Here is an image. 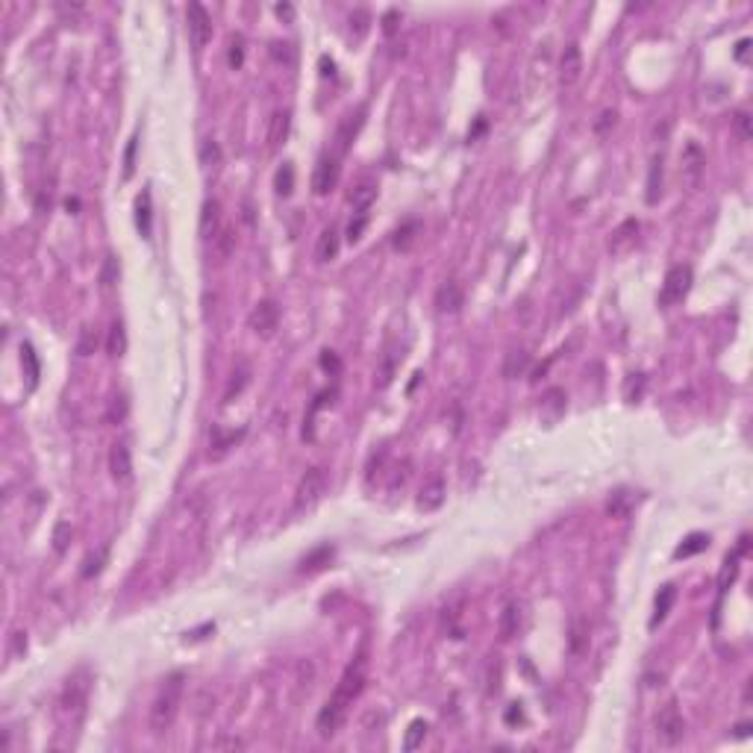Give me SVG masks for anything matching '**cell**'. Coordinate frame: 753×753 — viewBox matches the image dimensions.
Masks as SVG:
<instances>
[{
  "mask_svg": "<svg viewBox=\"0 0 753 753\" xmlns=\"http://www.w3.org/2000/svg\"><path fill=\"white\" fill-rule=\"evenodd\" d=\"M183 692H186V674L183 671H174L162 683L159 695H156L153 706H150V730H153L156 736H162L165 730L174 724L177 709H180V704H183Z\"/></svg>",
  "mask_w": 753,
  "mask_h": 753,
  "instance_id": "obj_1",
  "label": "cell"
},
{
  "mask_svg": "<svg viewBox=\"0 0 753 753\" xmlns=\"http://www.w3.org/2000/svg\"><path fill=\"white\" fill-rule=\"evenodd\" d=\"M365 671H368V647L362 644L359 651H357V656L348 662V668H344V674H341L333 697L344 700V704H353V700L359 697L362 686H365Z\"/></svg>",
  "mask_w": 753,
  "mask_h": 753,
  "instance_id": "obj_2",
  "label": "cell"
},
{
  "mask_svg": "<svg viewBox=\"0 0 753 753\" xmlns=\"http://www.w3.org/2000/svg\"><path fill=\"white\" fill-rule=\"evenodd\" d=\"M683 736H686V721L677 709V700H671L656 718V739L662 748H674L683 741Z\"/></svg>",
  "mask_w": 753,
  "mask_h": 753,
  "instance_id": "obj_3",
  "label": "cell"
},
{
  "mask_svg": "<svg viewBox=\"0 0 753 753\" xmlns=\"http://www.w3.org/2000/svg\"><path fill=\"white\" fill-rule=\"evenodd\" d=\"M688 289H692V268L688 265L668 268L662 291H659V306H674V303H679L688 295Z\"/></svg>",
  "mask_w": 753,
  "mask_h": 753,
  "instance_id": "obj_4",
  "label": "cell"
},
{
  "mask_svg": "<svg viewBox=\"0 0 753 753\" xmlns=\"http://www.w3.org/2000/svg\"><path fill=\"white\" fill-rule=\"evenodd\" d=\"M86 700H89V671H77L68 677L65 688H62L59 706H62V712H68V715H82Z\"/></svg>",
  "mask_w": 753,
  "mask_h": 753,
  "instance_id": "obj_5",
  "label": "cell"
},
{
  "mask_svg": "<svg viewBox=\"0 0 753 753\" xmlns=\"http://www.w3.org/2000/svg\"><path fill=\"white\" fill-rule=\"evenodd\" d=\"M324 486H327V477H324L321 468H309L306 474L300 477L297 491H295V512H306L321 500Z\"/></svg>",
  "mask_w": 753,
  "mask_h": 753,
  "instance_id": "obj_6",
  "label": "cell"
},
{
  "mask_svg": "<svg viewBox=\"0 0 753 753\" xmlns=\"http://www.w3.org/2000/svg\"><path fill=\"white\" fill-rule=\"evenodd\" d=\"M362 124H365V106H359L357 112H348V115H344V118L339 121L336 139H333V156H336V159H341V156L350 150V144H353V139L359 135Z\"/></svg>",
  "mask_w": 753,
  "mask_h": 753,
  "instance_id": "obj_7",
  "label": "cell"
},
{
  "mask_svg": "<svg viewBox=\"0 0 753 753\" xmlns=\"http://www.w3.org/2000/svg\"><path fill=\"white\" fill-rule=\"evenodd\" d=\"M250 330L256 333V336H262V339H271L274 336V330H277V324H280V306L274 300H259L254 312H250Z\"/></svg>",
  "mask_w": 753,
  "mask_h": 753,
  "instance_id": "obj_8",
  "label": "cell"
},
{
  "mask_svg": "<svg viewBox=\"0 0 753 753\" xmlns=\"http://www.w3.org/2000/svg\"><path fill=\"white\" fill-rule=\"evenodd\" d=\"M186 21H188V38H192L194 47H203L209 36H212V18L201 3H188L186 9Z\"/></svg>",
  "mask_w": 753,
  "mask_h": 753,
  "instance_id": "obj_9",
  "label": "cell"
},
{
  "mask_svg": "<svg viewBox=\"0 0 753 753\" xmlns=\"http://www.w3.org/2000/svg\"><path fill=\"white\" fill-rule=\"evenodd\" d=\"M348 709H350V704H344V700H339V697H330L327 704H324V709L318 712V733L321 736H336L339 727L344 724V718H348Z\"/></svg>",
  "mask_w": 753,
  "mask_h": 753,
  "instance_id": "obj_10",
  "label": "cell"
},
{
  "mask_svg": "<svg viewBox=\"0 0 753 753\" xmlns=\"http://www.w3.org/2000/svg\"><path fill=\"white\" fill-rule=\"evenodd\" d=\"M583 74V54H580V45H565L562 56H559V86L571 89L574 82L580 80Z\"/></svg>",
  "mask_w": 753,
  "mask_h": 753,
  "instance_id": "obj_11",
  "label": "cell"
},
{
  "mask_svg": "<svg viewBox=\"0 0 753 753\" xmlns=\"http://www.w3.org/2000/svg\"><path fill=\"white\" fill-rule=\"evenodd\" d=\"M339 174H341V165H339L336 156H324V159L318 162L315 174H312V188H315V194H330L339 183Z\"/></svg>",
  "mask_w": 753,
  "mask_h": 753,
  "instance_id": "obj_12",
  "label": "cell"
},
{
  "mask_svg": "<svg viewBox=\"0 0 753 753\" xmlns=\"http://www.w3.org/2000/svg\"><path fill=\"white\" fill-rule=\"evenodd\" d=\"M445 495H447L445 477H442V474H433V477L421 486V495H418V506H421L424 512H436L438 506L445 504Z\"/></svg>",
  "mask_w": 753,
  "mask_h": 753,
  "instance_id": "obj_13",
  "label": "cell"
},
{
  "mask_svg": "<svg viewBox=\"0 0 753 753\" xmlns=\"http://www.w3.org/2000/svg\"><path fill=\"white\" fill-rule=\"evenodd\" d=\"M109 471H112L115 483H130V477H133V456H130V447L124 445V442L112 445V451H109Z\"/></svg>",
  "mask_w": 753,
  "mask_h": 753,
  "instance_id": "obj_14",
  "label": "cell"
},
{
  "mask_svg": "<svg viewBox=\"0 0 753 753\" xmlns=\"http://www.w3.org/2000/svg\"><path fill=\"white\" fill-rule=\"evenodd\" d=\"M636 236H639V221H636V218H627V221L612 233V238H609V250H612L615 256L627 254V250L636 245Z\"/></svg>",
  "mask_w": 753,
  "mask_h": 753,
  "instance_id": "obj_15",
  "label": "cell"
},
{
  "mask_svg": "<svg viewBox=\"0 0 753 753\" xmlns=\"http://www.w3.org/2000/svg\"><path fill=\"white\" fill-rule=\"evenodd\" d=\"M462 300H465V295H462V289H459V282H445L442 289L436 291V306H438V312H445V315H453V312H459L462 309Z\"/></svg>",
  "mask_w": 753,
  "mask_h": 753,
  "instance_id": "obj_16",
  "label": "cell"
},
{
  "mask_svg": "<svg viewBox=\"0 0 753 753\" xmlns=\"http://www.w3.org/2000/svg\"><path fill=\"white\" fill-rule=\"evenodd\" d=\"M565 406H568L565 389L553 385V389H548L545 397H541V418H545V421H559V418L565 415Z\"/></svg>",
  "mask_w": 753,
  "mask_h": 753,
  "instance_id": "obj_17",
  "label": "cell"
},
{
  "mask_svg": "<svg viewBox=\"0 0 753 753\" xmlns=\"http://www.w3.org/2000/svg\"><path fill=\"white\" fill-rule=\"evenodd\" d=\"M289 127H291V115L289 112H274L268 124V148L277 150L282 142L289 139Z\"/></svg>",
  "mask_w": 753,
  "mask_h": 753,
  "instance_id": "obj_18",
  "label": "cell"
},
{
  "mask_svg": "<svg viewBox=\"0 0 753 753\" xmlns=\"http://www.w3.org/2000/svg\"><path fill=\"white\" fill-rule=\"evenodd\" d=\"M218 229H221V203L218 201H206L203 212H201V233L206 238H215Z\"/></svg>",
  "mask_w": 753,
  "mask_h": 753,
  "instance_id": "obj_19",
  "label": "cell"
},
{
  "mask_svg": "<svg viewBox=\"0 0 753 753\" xmlns=\"http://www.w3.org/2000/svg\"><path fill=\"white\" fill-rule=\"evenodd\" d=\"M348 201H350V206L357 209V212H365V209H368V206L376 201V183H374V180H362V183L350 192Z\"/></svg>",
  "mask_w": 753,
  "mask_h": 753,
  "instance_id": "obj_20",
  "label": "cell"
},
{
  "mask_svg": "<svg viewBox=\"0 0 753 753\" xmlns=\"http://www.w3.org/2000/svg\"><path fill=\"white\" fill-rule=\"evenodd\" d=\"M704 165H706V156H704V150L697 148V144H686V150H683V171H686V177L688 180H697L700 177V171H704Z\"/></svg>",
  "mask_w": 753,
  "mask_h": 753,
  "instance_id": "obj_21",
  "label": "cell"
},
{
  "mask_svg": "<svg viewBox=\"0 0 753 753\" xmlns=\"http://www.w3.org/2000/svg\"><path fill=\"white\" fill-rule=\"evenodd\" d=\"M518 627H521V606L506 603V609L500 612V639L509 642L512 636H518Z\"/></svg>",
  "mask_w": 753,
  "mask_h": 753,
  "instance_id": "obj_22",
  "label": "cell"
},
{
  "mask_svg": "<svg viewBox=\"0 0 753 753\" xmlns=\"http://www.w3.org/2000/svg\"><path fill=\"white\" fill-rule=\"evenodd\" d=\"M418 233H421V224H418V221H406V224H403V227L394 233V238H392L394 250H401V254H406V250H409V247L418 242Z\"/></svg>",
  "mask_w": 753,
  "mask_h": 753,
  "instance_id": "obj_23",
  "label": "cell"
},
{
  "mask_svg": "<svg viewBox=\"0 0 753 753\" xmlns=\"http://www.w3.org/2000/svg\"><path fill=\"white\" fill-rule=\"evenodd\" d=\"M150 218H153V212H150V192L148 188H144V192L139 194V201H135V221H139V229H142V236L144 238H150Z\"/></svg>",
  "mask_w": 753,
  "mask_h": 753,
  "instance_id": "obj_24",
  "label": "cell"
},
{
  "mask_svg": "<svg viewBox=\"0 0 753 753\" xmlns=\"http://www.w3.org/2000/svg\"><path fill=\"white\" fill-rule=\"evenodd\" d=\"M530 368V353L527 350H512L506 353V362H504V376L506 380H515Z\"/></svg>",
  "mask_w": 753,
  "mask_h": 753,
  "instance_id": "obj_25",
  "label": "cell"
},
{
  "mask_svg": "<svg viewBox=\"0 0 753 753\" xmlns=\"http://www.w3.org/2000/svg\"><path fill=\"white\" fill-rule=\"evenodd\" d=\"M247 380H250V365H247V362H238L236 371H233V376H229V383H227L224 401H233L236 394H242L245 385H247Z\"/></svg>",
  "mask_w": 753,
  "mask_h": 753,
  "instance_id": "obj_26",
  "label": "cell"
},
{
  "mask_svg": "<svg viewBox=\"0 0 753 753\" xmlns=\"http://www.w3.org/2000/svg\"><path fill=\"white\" fill-rule=\"evenodd\" d=\"M674 600H677V589H674V585H662L659 594H656V612H653V618H651V627H656L659 621H665V615L674 606Z\"/></svg>",
  "mask_w": 753,
  "mask_h": 753,
  "instance_id": "obj_27",
  "label": "cell"
},
{
  "mask_svg": "<svg viewBox=\"0 0 753 753\" xmlns=\"http://www.w3.org/2000/svg\"><path fill=\"white\" fill-rule=\"evenodd\" d=\"M98 344H100V330L94 327V324H86V327L80 330V339H77V353L80 357H91V353L98 350Z\"/></svg>",
  "mask_w": 753,
  "mask_h": 753,
  "instance_id": "obj_28",
  "label": "cell"
},
{
  "mask_svg": "<svg viewBox=\"0 0 753 753\" xmlns=\"http://www.w3.org/2000/svg\"><path fill=\"white\" fill-rule=\"evenodd\" d=\"M339 256V233L336 229H324L321 233V242H318V259L321 262H333Z\"/></svg>",
  "mask_w": 753,
  "mask_h": 753,
  "instance_id": "obj_29",
  "label": "cell"
},
{
  "mask_svg": "<svg viewBox=\"0 0 753 753\" xmlns=\"http://www.w3.org/2000/svg\"><path fill=\"white\" fill-rule=\"evenodd\" d=\"M659 192H662V156H656V159L651 162V177H647V203H656Z\"/></svg>",
  "mask_w": 753,
  "mask_h": 753,
  "instance_id": "obj_30",
  "label": "cell"
},
{
  "mask_svg": "<svg viewBox=\"0 0 753 753\" xmlns=\"http://www.w3.org/2000/svg\"><path fill=\"white\" fill-rule=\"evenodd\" d=\"M427 730H430V724L427 721H412L409 730H406V739H403V748L406 750H415V748H421L424 745V739H427Z\"/></svg>",
  "mask_w": 753,
  "mask_h": 753,
  "instance_id": "obj_31",
  "label": "cell"
},
{
  "mask_svg": "<svg viewBox=\"0 0 753 753\" xmlns=\"http://www.w3.org/2000/svg\"><path fill=\"white\" fill-rule=\"evenodd\" d=\"M106 350H109V357H124V350H127V333H124V324H118V321L112 324Z\"/></svg>",
  "mask_w": 753,
  "mask_h": 753,
  "instance_id": "obj_32",
  "label": "cell"
},
{
  "mask_svg": "<svg viewBox=\"0 0 753 753\" xmlns=\"http://www.w3.org/2000/svg\"><path fill=\"white\" fill-rule=\"evenodd\" d=\"M215 247H218V256L227 259V256L236 250V229H233V227H221V229H218Z\"/></svg>",
  "mask_w": 753,
  "mask_h": 753,
  "instance_id": "obj_33",
  "label": "cell"
},
{
  "mask_svg": "<svg viewBox=\"0 0 753 753\" xmlns=\"http://www.w3.org/2000/svg\"><path fill=\"white\" fill-rule=\"evenodd\" d=\"M291 188H295V168H291V162H282V168L277 171V192L286 197L291 194Z\"/></svg>",
  "mask_w": 753,
  "mask_h": 753,
  "instance_id": "obj_34",
  "label": "cell"
},
{
  "mask_svg": "<svg viewBox=\"0 0 753 753\" xmlns=\"http://www.w3.org/2000/svg\"><path fill=\"white\" fill-rule=\"evenodd\" d=\"M21 359H24V368H27V376H30V389H36V383H38V362H36V353H33L30 344L21 348Z\"/></svg>",
  "mask_w": 753,
  "mask_h": 753,
  "instance_id": "obj_35",
  "label": "cell"
},
{
  "mask_svg": "<svg viewBox=\"0 0 753 753\" xmlns=\"http://www.w3.org/2000/svg\"><path fill=\"white\" fill-rule=\"evenodd\" d=\"M242 436H245V430H238V433H227V436H215V442H212L215 451H209V456H215V459H218V456H224V453H227L229 447H233V445H236Z\"/></svg>",
  "mask_w": 753,
  "mask_h": 753,
  "instance_id": "obj_36",
  "label": "cell"
},
{
  "mask_svg": "<svg viewBox=\"0 0 753 753\" xmlns=\"http://www.w3.org/2000/svg\"><path fill=\"white\" fill-rule=\"evenodd\" d=\"M106 557H109V548H100L98 553H94V557H89V559H86V568H82V577L91 580L94 574H100V571H103V562H106Z\"/></svg>",
  "mask_w": 753,
  "mask_h": 753,
  "instance_id": "obj_37",
  "label": "cell"
},
{
  "mask_svg": "<svg viewBox=\"0 0 753 753\" xmlns=\"http://www.w3.org/2000/svg\"><path fill=\"white\" fill-rule=\"evenodd\" d=\"M706 536L704 532H692V536L686 539V545H679L677 548V557H692V553H697V550H704L706 548Z\"/></svg>",
  "mask_w": 753,
  "mask_h": 753,
  "instance_id": "obj_38",
  "label": "cell"
},
{
  "mask_svg": "<svg viewBox=\"0 0 753 753\" xmlns=\"http://www.w3.org/2000/svg\"><path fill=\"white\" fill-rule=\"evenodd\" d=\"M201 162L206 165V168H218L221 165V150H218V144L209 139L203 142V148H201Z\"/></svg>",
  "mask_w": 753,
  "mask_h": 753,
  "instance_id": "obj_39",
  "label": "cell"
},
{
  "mask_svg": "<svg viewBox=\"0 0 753 753\" xmlns=\"http://www.w3.org/2000/svg\"><path fill=\"white\" fill-rule=\"evenodd\" d=\"M627 504H630V495H627V491H615V495L609 497V504H606V509H609L612 518H624L627 515Z\"/></svg>",
  "mask_w": 753,
  "mask_h": 753,
  "instance_id": "obj_40",
  "label": "cell"
},
{
  "mask_svg": "<svg viewBox=\"0 0 753 753\" xmlns=\"http://www.w3.org/2000/svg\"><path fill=\"white\" fill-rule=\"evenodd\" d=\"M71 536H74V532H71V524H68V521H59L56 530H54V548H56V553H65L68 550Z\"/></svg>",
  "mask_w": 753,
  "mask_h": 753,
  "instance_id": "obj_41",
  "label": "cell"
},
{
  "mask_svg": "<svg viewBox=\"0 0 753 753\" xmlns=\"http://www.w3.org/2000/svg\"><path fill=\"white\" fill-rule=\"evenodd\" d=\"M353 24H357V33H353V38H357V41H362V36H365V33H368V24H371V15H368V12H365V9H357V12H353V15H350V27H353Z\"/></svg>",
  "mask_w": 753,
  "mask_h": 753,
  "instance_id": "obj_42",
  "label": "cell"
},
{
  "mask_svg": "<svg viewBox=\"0 0 753 753\" xmlns=\"http://www.w3.org/2000/svg\"><path fill=\"white\" fill-rule=\"evenodd\" d=\"M333 557V548H321V550H315L312 553L309 559H303V571H315V568H321V559H330Z\"/></svg>",
  "mask_w": 753,
  "mask_h": 753,
  "instance_id": "obj_43",
  "label": "cell"
},
{
  "mask_svg": "<svg viewBox=\"0 0 753 753\" xmlns=\"http://www.w3.org/2000/svg\"><path fill=\"white\" fill-rule=\"evenodd\" d=\"M365 224H368V218L365 215H359L357 221H350V227H348V242L353 245V242H359L362 238V229H365Z\"/></svg>",
  "mask_w": 753,
  "mask_h": 753,
  "instance_id": "obj_44",
  "label": "cell"
},
{
  "mask_svg": "<svg viewBox=\"0 0 753 753\" xmlns=\"http://www.w3.org/2000/svg\"><path fill=\"white\" fill-rule=\"evenodd\" d=\"M736 574H739V565H736V557H733V559H727V568L721 571V589H727V585L736 580Z\"/></svg>",
  "mask_w": 753,
  "mask_h": 753,
  "instance_id": "obj_45",
  "label": "cell"
},
{
  "mask_svg": "<svg viewBox=\"0 0 753 753\" xmlns=\"http://www.w3.org/2000/svg\"><path fill=\"white\" fill-rule=\"evenodd\" d=\"M242 62H245V47H242V38H236L233 47H229V65L242 68Z\"/></svg>",
  "mask_w": 753,
  "mask_h": 753,
  "instance_id": "obj_46",
  "label": "cell"
},
{
  "mask_svg": "<svg viewBox=\"0 0 753 753\" xmlns=\"http://www.w3.org/2000/svg\"><path fill=\"white\" fill-rule=\"evenodd\" d=\"M124 415H127V401H124V397H115L112 409H109V418H112V421H121Z\"/></svg>",
  "mask_w": 753,
  "mask_h": 753,
  "instance_id": "obj_47",
  "label": "cell"
},
{
  "mask_svg": "<svg viewBox=\"0 0 753 753\" xmlns=\"http://www.w3.org/2000/svg\"><path fill=\"white\" fill-rule=\"evenodd\" d=\"M615 118H618V115H615V109H606V112L600 115V121H598V133H606L609 127H615Z\"/></svg>",
  "mask_w": 753,
  "mask_h": 753,
  "instance_id": "obj_48",
  "label": "cell"
},
{
  "mask_svg": "<svg viewBox=\"0 0 753 753\" xmlns=\"http://www.w3.org/2000/svg\"><path fill=\"white\" fill-rule=\"evenodd\" d=\"M321 365H324V368H327V371H339V359H336V353H333V350H324Z\"/></svg>",
  "mask_w": 753,
  "mask_h": 753,
  "instance_id": "obj_49",
  "label": "cell"
},
{
  "mask_svg": "<svg viewBox=\"0 0 753 753\" xmlns=\"http://www.w3.org/2000/svg\"><path fill=\"white\" fill-rule=\"evenodd\" d=\"M397 12L392 9V12H385V18H383V30H385V36H394V30H397Z\"/></svg>",
  "mask_w": 753,
  "mask_h": 753,
  "instance_id": "obj_50",
  "label": "cell"
},
{
  "mask_svg": "<svg viewBox=\"0 0 753 753\" xmlns=\"http://www.w3.org/2000/svg\"><path fill=\"white\" fill-rule=\"evenodd\" d=\"M133 156H135V139L130 142V148H127V165H124V177L133 174Z\"/></svg>",
  "mask_w": 753,
  "mask_h": 753,
  "instance_id": "obj_51",
  "label": "cell"
},
{
  "mask_svg": "<svg viewBox=\"0 0 753 753\" xmlns=\"http://www.w3.org/2000/svg\"><path fill=\"white\" fill-rule=\"evenodd\" d=\"M736 124H739V130H741V139H748L750 130H748V112H739L736 115Z\"/></svg>",
  "mask_w": 753,
  "mask_h": 753,
  "instance_id": "obj_52",
  "label": "cell"
},
{
  "mask_svg": "<svg viewBox=\"0 0 753 753\" xmlns=\"http://www.w3.org/2000/svg\"><path fill=\"white\" fill-rule=\"evenodd\" d=\"M748 47H750V41H748V38H741V41H739V50H736V56H739V59H745Z\"/></svg>",
  "mask_w": 753,
  "mask_h": 753,
  "instance_id": "obj_53",
  "label": "cell"
},
{
  "mask_svg": "<svg viewBox=\"0 0 753 753\" xmlns=\"http://www.w3.org/2000/svg\"><path fill=\"white\" fill-rule=\"evenodd\" d=\"M277 15H280V18H282V15L291 18V6H277Z\"/></svg>",
  "mask_w": 753,
  "mask_h": 753,
  "instance_id": "obj_54",
  "label": "cell"
},
{
  "mask_svg": "<svg viewBox=\"0 0 753 753\" xmlns=\"http://www.w3.org/2000/svg\"><path fill=\"white\" fill-rule=\"evenodd\" d=\"M515 718H521V709H509V712H506V721H515Z\"/></svg>",
  "mask_w": 753,
  "mask_h": 753,
  "instance_id": "obj_55",
  "label": "cell"
},
{
  "mask_svg": "<svg viewBox=\"0 0 753 753\" xmlns=\"http://www.w3.org/2000/svg\"><path fill=\"white\" fill-rule=\"evenodd\" d=\"M736 730H739V736H748V730H750V724H739Z\"/></svg>",
  "mask_w": 753,
  "mask_h": 753,
  "instance_id": "obj_56",
  "label": "cell"
}]
</instances>
